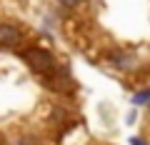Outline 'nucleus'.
I'll list each match as a JSON object with an SVG mask.
<instances>
[{
	"instance_id": "f257e3e1",
	"label": "nucleus",
	"mask_w": 150,
	"mask_h": 145,
	"mask_svg": "<svg viewBox=\"0 0 150 145\" xmlns=\"http://www.w3.org/2000/svg\"><path fill=\"white\" fill-rule=\"evenodd\" d=\"M25 63L35 73H53L55 70V55L45 48H30L25 53Z\"/></svg>"
},
{
	"instance_id": "f03ea898",
	"label": "nucleus",
	"mask_w": 150,
	"mask_h": 145,
	"mask_svg": "<svg viewBox=\"0 0 150 145\" xmlns=\"http://www.w3.org/2000/svg\"><path fill=\"white\" fill-rule=\"evenodd\" d=\"M20 40H23V33L18 25L0 23V45L3 48H15V45H20Z\"/></svg>"
},
{
	"instance_id": "7ed1b4c3",
	"label": "nucleus",
	"mask_w": 150,
	"mask_h": 145,
	"mask_svg": "<svg viewBox=\"0 0 150 145\" xmlns=\"http://www.w3.org/2000/svg\"><path fill=\"white\" fill-rule=\"evenodd\" d=\"M50 85L55 90H70L73 88V75L68 73V68H55V75L50 80Z\"/></svg>"
},
{
	"instance_id": "20e7f679",
	"label": "nucleus",
	"mask_w": 150,
	"mask_h": 145,
	"mask_svg": "<svg viewBox=\"0 0 150 145\" xmlns=\"http://www.w3.org/2000/svg\"><path fill=\"white\" fill-rule=\"evenodd\" d=\"M110 63L115 65V68L128 70V68H133V65H135V58H133V55H128V53H120V50H112V53H110Z\"/></svg>"
},
{
	"instance_id": "39448f33",
	"label": "nucleus",
	"mask_w": 150,
	"mask_h": 145,
	"mask_svg": "<svg viewBox=\"0 0 150 145\" xmlns=\"http://www.w3.org/2000/svg\"><path fill=\"white\" fill-rule=\"evenodd\" d=\"M148 95H150L148 90H143V93H138V95L133 98V103H135V105H145V100H148Z\"/></svg>"
},
{
	"instance_id": "423d86ee",
	"label": "nucleus",
	"mask_w": 150,
	"mask_h": 145,
	"mask_svg": "<svg viewBox=\"0 0 150 145\" xmlns=\"http://www.w3.org/2000/svg\"><path fill=\"white\" fill-rule=\"evenodd\" d=\"M133 145H145V143H143V138H133Z\"/></svg>"
},
{
	"instance_id": "0eeeda50",
	"label": "nucleus",
	"mask_w": 150,
	"mask_h": 145,
	"mask_svg": "<svg viewBox=\"0 0 150 145\" xmlns=\"http://www.w3.org/2000/svg\"><path fill=\"white\" fill-rule=\"evenodd\" d=\"M68 3H73V5H80V3H85V0H68Z\"/></svg>"
},
{
	"instance_id": "6e6552de",
	"label": "nucleus",
	"mask_w": 150,
	"mask_h": 145,
	"mask_svg": "<svg viewBox=\"0 0 150 145\" xmlns=\"http://www.w3.org/2000/svg\"><path fill=\"white\" fill-rule=\"evenodd\" d=\"M0 145H3V143H0Z\"/></svg>"
}]
</instances>
